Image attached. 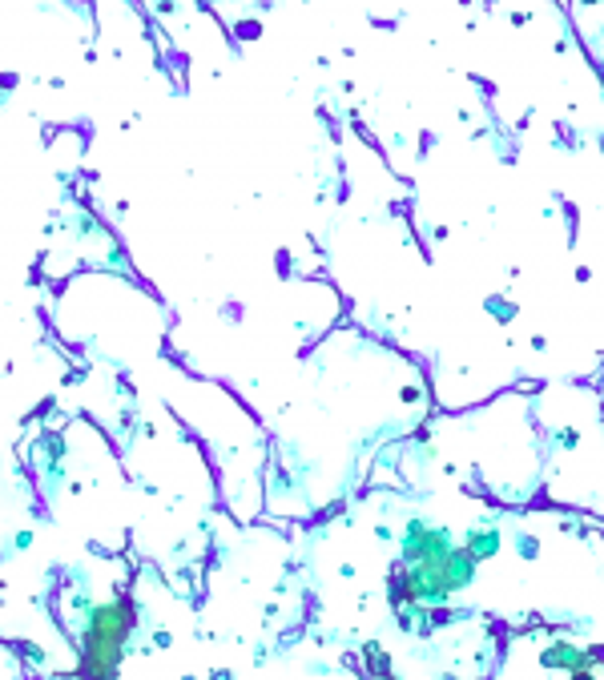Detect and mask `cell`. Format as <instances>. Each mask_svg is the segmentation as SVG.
<instances>
[{"instance_id":"1","label":"cell","mask_w":604,"mask_h":680,"mask_svg":"<svg viewBox=\"0 0 604 680\" xmlns=\"http://www.w3.org/2000/svg\"><path fill=\"white\" fill-rule=\"evenodd\" d=\"M133 604L129 600H105L89 612V624H85L81 636V664H77V677H93V680H109L117 677L121 668V656H125V644L133 636Z\"/></svg>"},{"instance_id":"2","label":"cell","mask_w":604,"mask_h":680,"mask_svg":"<svg viewBox=\"0 0 604 680\" xmlns=\"http://www.w3.org/2000/svg\"><path fill=\"white\" fill-rule=\"evenodd\" d=\"M451 535L443 527H431V523H411L407 527V539H403V560L407 564H419V560H435L443 551H451Z\"/></svg>"},{"instance_id":"3","label":"cell","mask_w":604,"mask_h":680,"mask_svg":"<svg viewBox=\"0 0 604 680\" xmlns=\"http://www.w3.org/2000/svg\"><path fill=\"white\" fill-rule=\"evenodd\" d=\"M540 664L544 668H556V672H568V677H592L596 672V652L588 648H576L568 640H556L540 652Z\"/></svg>"},{"instance_id":"4","label":"cell","mask_w":604,"mask_h":680,"mask_svg":"<svg viewBox=\"0 0 604 680\" xmlns=\"http://www.w3.org/2000/svg\"><path fill=\"white\" fill-rule=\"evenodd\" d=\"M500 544H504V539H500L496 527H475V532H468V539H463V551L472 555L475 564H488L491 555L500 551Z\"/></svg>"},{"instance_id":"5","label":"cell","mask_w":604,"mask_h":680,"mask_svg":"<svg viewBox=\"0 0 604 680\" xmlns=\"http://www.w3.org/2000/svg\"><path fill=\"white\" fill-rule=\"evenodd\" d=\"M367 660H371L367 668H371V672H379V677H387V672H391V664H387V652H383L379 644H367Z\"/></svg>"}]
</instances>
